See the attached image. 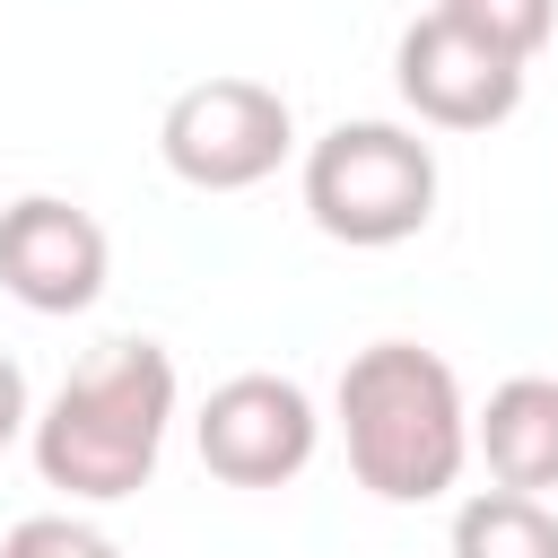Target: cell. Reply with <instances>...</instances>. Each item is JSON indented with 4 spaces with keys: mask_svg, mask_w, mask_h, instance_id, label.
Listing matches in <instances>:
<instances>
[{
    "mask_svg": "<svg viewBox=\"0 0 558 558\" xmlns=\"http://www.w3.org/2000/svg\"><path fill=\"white\" fill-rule=\"evenodd\" d=\"M340 436H349L357 488L384 497V506H427L471 462L462 384L418 340H375L340 366Z\"/></svg>",
    "mask_w": 558,
    "mask_h": 558,
    "instance_id": "obj_1",
    "label": "cell"
},
{
    "mask_svg": "<svg viewBox=\"0 0 558 558\" xmlns=\"http://www.w3.org/2000/svg\"><path fill=\"white\" fill-rule=\"evenodd\" d=\"M174 427V357L157 340H105L35 418V471L61 497L113 506L148 488Z\"/></svg>",
    "mask_w": 558,
    "mask_h": 558,
    "instance_id": "obj_2",
    "label": "cell"
},
{
    "mask_svg": "<svg viewBox=\"0 0 558 558\" xmlns=\"http://www.w3.org/2000/svg\"><path fill=\"white\" fill-rule=\"evenodd\" d=\"M305 218L349 244V253H384L410 244L436 218V148L401 122H340L305 148Z\"/></svg>",
    "mask_w": 558,
    "mask_h": 558,
    "instance_id": "obj_3",
    "label": "cell"
},
{
    "mask_svg": "<svg viewBox=\"0 0 558 558\" xmlns=\"http://www.w3.org/2000/svg\"><path fill=\"white\" fill-rule=\"evenodd\" d=\"M288 140H296V113L262 78H201L157 122V157L192 192H253L262 174H279Z\"/></svg>",
    "mask_w": 558,
    "mask_h": 558,
    "instance_id": "obj_4",
    "label": "cell"
},
{
    "mask_svg": "<svg viewBox=\"0 0 558 558\" xmlns=\"http://www.w3.org/2000/svg\"><path fill=\"white\" fill-rule=\"evenodd\" d=\"M192 436H201L209 480H227V488H279V480H296L314 462L323 418H314L305 384H288V375H227L201 401Z\"/></svg>",
    "mask_w": 558,
    "mask_h": 558,
    "instance_id": "obj_5",
    "label": "cell"
},
{
    "mask_svg": "<svg viewBox=\"0 0 558 558\" xmlns=\"http://www.w3.org/2000/svg\"><path fill=\"white\" fill-rule=\"evenodd\" d=\"M392 87L418 122L436 131H497L523 105V61H506L497 44L462 35L445 9H427L418 26H401L392 44Z\"/></svg>",
    "mask_w": 558,
    "mask_h": 558,
    "instance_id": "obj_6",
    "label": "cell"
},
{
    "mask_svg": "<svg viewBox=\"0 0 558 558\" xmlns=\"http://www.w3.org/2000/svg\"><path fill=\"white\" fill-rule=\"evenodd\" d=\"M105 227L61 201V192H26L0 209V288L26 314H87L105 296Z\"/></svg>",
    "mask_w": 558,
    "mask_h": 558,
    "instance_id": "obj_7",
    "label": "cell"
},
{
    "mask_svg": "<svg viewBox=\"0 0 558 558\" xmlns=\"http://www.w3.org/2000/svg\"><path fill=\"white\" fill-rule=\"evenodd\" d=\"M471 445L488 453L497 488H523V497L558 488V375H506L471 418Z\"/></svg>",
    "mask_w": 558,
    "mask_h": 558,
    "instance_id": "obj_8",
    "label": "cell"
},
{
    "mask_svg": "<svg viewBox=\"0 0 558 558\" xmlns=\"http://www.w3.org/2000/svg\"><path fill=\"white\" fill-rule=\"evenodd\" d=\"M453 558H558V514L523 488H480L453 514Z\"/></svg>",
    "mask_w": 558,
    "mask_h": 558,
    "instance_id": "obj_9",
    "label": "cell"
},
{
    "mask_svg": "<svg viewBox=\"0 0 558 558\" xmlns=\"http://www.w3.org/2000/svg\"><path fill=\"white\" fill-rule=\"evenodd\" d=\"M462 35H480V44H497L506 61H532L541 44H549V26H558V0H436Z\"/></svg>",
    "mask_w": 558,
    "mask_h": 558,
    "instance_id": "obj_10",
    "label": "cell"
},
{
    "mask_svg": "<svg viewBox=\"0 0 558 558\" xmlns=\"http://www.w3.org/2000/svg\"><path fill=\"white\" fill-rule=\"evenodd\" d=\"M0 558H122V549L78 514H26V523H9Z\"/></svg>",
    "mask_w": 558,
    "mask_h": 558,
    "instance_id": "obj_11",
    "label": "cell"
},
{
    "mask_svg": "<svg viewBox=\"0 0 558 558\" xmlns=\"http://www.w3.org/2000/svg\"><path fill=\"white\" fill-rule=\"evenodd\" d=\"M35 418H26V375H17V357L0 349V445H17Z\"/></svg>",
    "mask_w": 558,
    "mask_h": 558,
    "instance_id": "obj_12",
    "label": "cell"
}]
</instances>
